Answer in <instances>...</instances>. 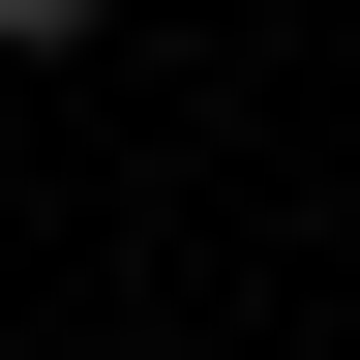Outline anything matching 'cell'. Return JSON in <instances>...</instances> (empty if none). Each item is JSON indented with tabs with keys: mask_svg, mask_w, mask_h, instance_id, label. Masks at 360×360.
<instances>
[{
	"mask_svg": "<svg viewBox=\"0 0 360 360\" xmlns=\"http://www.w3.org/2000/svg\"><path fill=\"white\" fill-rule=\"evenodd\" d=\"M60 30H120V0H0V60H60Z\"/></svg>",
	"mask_w": 360,
	"mask_h": 360,
	"instance_id": "obj_1",
	"label": "cell"
}]
</instances>
